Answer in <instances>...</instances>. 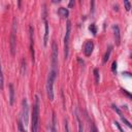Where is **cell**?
Instances as JSON below:
<instances>
[{"instance_id": "obj_1", "label": "cell", "mask_w": 132, "mask_h": 132, "mask_svg": "<svg viewBox=\"0 0 132 132\" xmlns=\"http://www.w3.org/2000/svg\"><path fill=\"white\" fill-rule=\"evenodd\" d=\"M39 127V98L35 96V103L32 110V120H31V132H38Z\"/></svg>"}, {"instance_id": "obj_2", "label": "cell", "mask_w": 132, "mask_h": 132, "mask_svg": "<svg viewBox=\"0 0 132 132\" xmlns=\"http://www.w3.org/2000/svg\"><path fill=\"white\" fill-rule=\"evenodd\" d=\"M57 76V72L54 70H51L47 76V82H46V93H47V98L50 101L54 100V81Z\"/></svg>"}, {"instance_id": "obj_3", "label": "cell", "mask_w": 132, "mask_h": 132, "mask_svg": "<svg viewBox=\"0 0 132 132\" xmlns=\"http://www.w3.org/2000/svg\"><path fill=\"white\" fill-rule=\"evenodd\" d=\"M70 32H71V23H70V21H67V24H66V32H65V38H64V57H65V60L68 58V55H69Z\"/></svg>"}, {"instance_id": "obj_4", "label": "cell", "mask_w": 132, "mask_h": 132, "mask_svg": "<svg viewBox=\"0 0 132 132\" xmlns=\"http://www.w3.org/2000/svg\"><path fill=\"white\" fill-rule=\"evenodd\" d=\"M15 34H16V19L13 18L12 21V29H11V34H10V53L12 56L15 54Z\"/></svg>"}, {"instance_id": "obj_5", "label": "cell", "mask_w": 132, "mask_h": 132, "mask_svg": "<svg viewBox=\"0 0 132 132\" xmlns=\"http://www.w3.org/2000/svg\"><path fill=\"white\" fill-rule=\"evenodd\" d=\"M57 66H58V47L55 41L52 43V70L57 72Z\"/></svg>"}, {"instance_id": "obj_6", "label": "cell", "mask_w": 132, "mask_h": 132, "mask_svg": "<svg viewBox=\"0 0 132 132\" xmlns=\"http://www.w3.org/2000/svg\"><path fill=\"white\" fill-rule=\"evenodd\" d=\"M23 111H22V120H23V124L25 126L28 125V120H29V105H28V101L26 98L23 99Z\"/></svg>"}, {"instance_id": "obj_7", "label": "cell", "mask_w": 132, "mask_h": 132, "mask_svg": "<svg viewBox=\"0 0 132 132\" xmlns=\"http://www.w3.org/2000/svg\"><path fill=\"white\" fill-rule=\"evenodd\" d=\"M94 50V42L92 40H87L84 45V54L86 57H90Z\"/></svg>"}, {"instance_id": "obj_8", "label": "cell", "mask_w": 132, "mask_h": 132, "mask_svg": "<svg viewBox=\"0 0 132 132\" xmlns=\"http://www.w3.org/2000/svg\"><path fill=\"white\" fill-rule=\"evenodd\" d=\"M29 32H30V51H31V59L32 62L34 63L35 60V54H34V46H33V28L30 26L29 28Z\"/></svg>"}, {"instance_id": "obj_9", "label": "cell", "mask_w": 132, "mask_h": 132, "mask_svg": "<svg viewBox=\"0 0 132 132\" xmlns=\"http://www.w3.org/2000/svg\"><path fill=\"white\" fill-rule=\"evenodd\" d=\"M112 30H113L116 44L117 45H120V42H121V34H120V28H119V26L118 25H113L112 26Z\"/></svg>"}, {"instance_id": "obj_10", "label": "cell", "mask_w": 132, "mask_h": 132, "mask_svg": "<svg viewBox=\"0 0 132 132\" xmlns=\"http://www.w3.org/2000/svg\"><path fill=\"white\" fill-rule=\"evenodd\" d=\"M47 38H48V24L46 21H44V37H43V44L44 46L47 43Z\"/></svg>"}, {"instance_id": "obj_11", "label": "cell", "mask_w": 132, "mask_h": 132, "mask_svg": "<svg viewBox=\"0 0 132 132\" xmlns=\"http://www.w3.org/2000/svg\"><path fill=\"white\" fill-rule=\"evenodd\" d=\"M13 101H14V89H13L12 84H10L9 85V104L12 105Z\"/></svg>"}, {"instance_id": "obj_12", "label": "cell", "mask_w": 132, "mask_h": 132, "mask_svg": "<svg viewBox=\"0 0 132 132\" xmlns=\"http://www.w3.org/2000/svg\"><path fill=\"white\" fill-rule=\"evenodd\" d=\"M58 13H59L61 16H63V18H67L68 14H69V11H68V9L65 8V7H60L59 10H58Z\"/></svg>"}, {"instance_id": "obj_13", "label": "cell", "mask_w": 132, "mask_h": 132, "mask_svg": "<svg viewBox=\"0 0 132 132\" xmlns=\"http://www.w3.org/2000/svg\"><path fill=\"white\" fill-rule=\"evenodd\" d=\"M75 118H76V121H77V124H78V132H84V126H82V123H81V121L79 119L77 110H75Z\"/></svg>"}, {"instance_id": "obj_14", "label": "cell", "mask_w": 132, "mask_h": 132, "mask_svg": "<svg viewBox=\"0 0 132 132\" xmlns=\"http://www.w3.org/2000/svg\"><path fill=\"white\" fill-rule=\"evenodd\" d=\"M111 51H112V46L110 45V46H108L107 51L105 52V55H104V57H103V63H106V62L108 61V59H109V56H110V53H111Z\"/></svg>"}, {"instance_id": "obj_15", "label": "cell", "mask_w": 132, "mask_h": 132, "mask_svg": "<svg viewBox=\"0 0 132 132\" xmlns=\"http://www.w3.org/2000/svg\"><path fill=\"white\" fill-rule=\"evenodd\" d=\"M18 128H19L20 132H26V129H24V124H23L22 117H20V118L18 119Z\"/></svg>"}, {"instance_id": "obj_16", "label": "cell", "mask_w": 132, "mask_h": 132, "mask_svg": "<svg viewBox=\"0 0 132 132\" xmlns=\"http://www.w3.org/2000/svg\"><path fill=\"white\" fill-rule=\"evenodd\" d=\"M51 132H57L56 129V114L53 112V118H52V127H51Z\"/></svg>"}, {"instance_id": "obj_17", "label": "cell", "mask_w": 132, "mask_h": 132, "mask_svg": "<svg viewBox=\"0 0 132 132\" xmlns=\"http://www.w3.org/2000/svg\"><path fill=\"white\" fill-rule=\"evenodd\" d=\"M3 84H4V78H3L2 66H1V62H0V90H3Z\"/></svg>"}, {"instance_id": "obj_18", "label": "cell", "mask_w": 132, "mask_h": 132, "mask_svg": "<svg viewBox=\"0 0 132 132\" xmlns=\"http://www.w3.org/2000/svg\"><path fill=\"white\" fill-rule=\"evenodd\" d=\"M94 76H95V81L98 84V82H99V78H100V76H99V71H98L97 68L94 69Z\"/></svg>"}, {"instance_id": "obj_19", "label": "cell", "mask_w": 132, "mask_h": 132, "mask_svg": "<svg viewBox=\"0 0 132 132\" xmlns=\"http://www.w3.org/2000/svg\"><path fill=\"white\" fill-rule=\"evenodd\" d=\"M89 30L95 35L96 33H97V29H96V26H95V24H91L90 26H89Z\"/></svg>"}, {"instance_id": "obj_20", "label": "cell", "mask_w": 132, "mask_h": 132, "mask_svg": "<svg viewBox=\"0 0 132 132\" xmlns=\"http://www.w3.org/2000/svg\"><path fill=\"white\" fill-rule=\"evenodd\" d=\"M25 72H26V61L25 59L22 60V74L25 75Z\"/></svg>"}, {"instance_id": "obj_21", "label": "cell", "mask_w": 132, "mask_h": 132, "mask_svg": "<svg viewBox=\"0 0 132 132\" xmlns=\"http://www.w3.org/2000/svg\"><path fill=\"white\" fill-rule=\"evenodd\" d=\"M121 119H122V121H123V122H124V123H125V124H126V125H127L129 128H132V125L130 124V122H129V121H128L126 118H124V117H121Z\"/></svg>"}, {"instance_id": "obj_22", "label": "cell", "mask_w": 132, "mask_h": 132, "mask_svg": "<svg viewBox=\"0 0 132 132\" xmlns=\"http://www.w3.org/2000/svg\"><path fill=\"white\" fill-rule=\"evenodd\" d=\"M90 130H91V132H97V129H96V127H95V125L93 124V122H90Z\"/></svg>"}, {"instance_id": "obj_23", "label": "cell", "mask_w": 132, "mask_h": 132, "mask_svg": "<svg viewBox=\"0 0 132 132\" xmlns=\"http://www.w3.org/2000/svg\"><path fill=\"white\" fill-rule=\"evenodd\" d=\"M111 71H112L113 73L117 71V62H116V61L112 62V65H111Z\"/></svg>"}, {"instance_id": "obj_24", "label": "cell", "mask_w": 132, "mask_h": 132, "mask_svg": "<svg viewBox=\"0 0 132 132\" xmlns=\"http://www.w3.org/2000/svg\"><path fill=\"white\" fill-rule=\"evenodd\" d=\"M124 4H125V7H126V10H130V2L129 1H124Z\"/></svg>"}, {"instance_id": "obj_25", "label": "cell", "mask_w": 132, "mask_h": 132, "mask_svg": "<svg viewBox=\"0 0 132 132\" xmlns=\"http://www.w3.org/2000/svg\"><path fill=\"white\" fill-rule=\"evenodd\" d=\"M65 131H66V132H69V127H68V123H67V121L65 122Z\"/></svg>"}, {"instance_id": "obj_26", "label": "cell", "mask_w": 132, "mask_h": 132, "mask_svg": "<svg viewBox=\"0 0 132 132\" xmlns=\"http://www.w3.org/2000/svg\"><path fill=\"white\" fill-rule=\"evenodd\" d=\"M114 124H116V126H117V127H118V128H119V130H120V131H121V132H124V131H123V130H122V128H121V126H120V125H119V123H118V122H114Z\"/></svg>"}, {"instance_id": "obj_27", "label": "cell", "mask_w": 132, "mask_h": 132, "mask_svg": "<svg viewBox=\"0 0 132 132\" xmlns=\"http://www.w3.org/2000/svg\"><path fill=\"white\" fill-rule=\"evenodd\" d=\"M73 4H74V1H73V0H71V1L69 2V7H72V6H73Z\"/></svg>"}]
</instances>
